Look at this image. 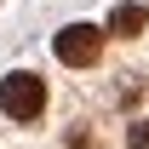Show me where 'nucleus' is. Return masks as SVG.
I'll return each mask as SVG.
<instances>
[{
  "mask_svg": "<svg viewBox=\"0 0 149 149\" xmlns=\"http://www.w3.org/2000/svg\"><path fill=\"white\" fill-rule=\"evenodd\" d=\"M0 109L12 115V120H40V109H46V80L29 74V69L6 74V80H0Z\"/></svg>",
  "mask_w": 149,
  "mask_h": 149,
  "instance_id": "1",
  "label": "nucleus"
},
{
  "mask_svg": "<svg viewBox=\"0 0 149 149\" xmlns=\"http://www.w3.org/2000/svg\"><path fill=\"white\" fill-rule=\"evenodd\" d=\"M52 52L69 63V69H86V63H97V52H103V29L97 23H69V29H57Z\"/></svg>",
  "mask_w": 149,
  "mask_h": 149,
  "instance_id": "2",
  "label": "nucleus"
},
{
  "mask_svg": "<svg viewBox=\"0 0 149 149\" xmlns=\"http://www.w3.org/2000/svg\"><path fill=\"white\" fill-rule=\"evenodd\" d=\"M143 23H149V12L138 6V0H120L109 12V35H120V40H132V35H143Z\"/></svg>",
  "mask_w": 149,
  "mask_h": 149,
  "instance_id": "3",
  "label": "nucleus"
},
{
  "mask_svg": "<svg viewBox=\"0 0 149 149\" xmlns=\"http://www.w3.org/2000/svg\"><path fill=\"white\" fill-rule=\"evenodd\" d=\"M126 143L132 149H149V120H132V126H126Z\"/></svg>",
  "mask_w": 149,
  "mask_h": 149,
  "instance_id": "4",
  "label": "nucleus"
}]
</instances>
